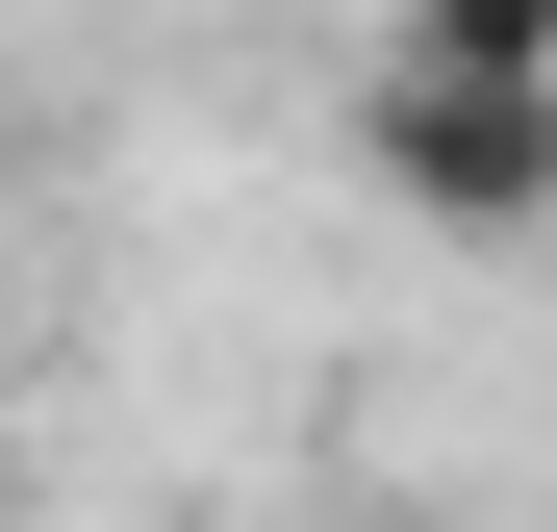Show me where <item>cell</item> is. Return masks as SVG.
<instances>
[{
	"mask_svg": "<svg viewBox=\"0 0 557 532\" xmlns=\"http://www.w3.org/2000/svg\"><path fill=\"white\" fill-rule=\"evenodd\" d=\"M355 152H381V203L456 228V253H532L557 228V76H381Z\"/></svg>",
	"mask_w": 557,
	"mask_h": 532,
	"instance_id": "obj_1",
	"label": "cell"
},
{
	"mask_svg": "<svg viewBox=\"0 0 557 532\" xmlns=\"http://www.w3.org/2000/svg\"><path fill=\"white\" fill-rule=\"evenodd\" d=\"M381 76H557V0H406Z\"/></svg>",
	"mask_w": 557,
	"mask_h": 532,
	"instance_id": "obj_2",
	"label": "cell"
}]
</instances>
